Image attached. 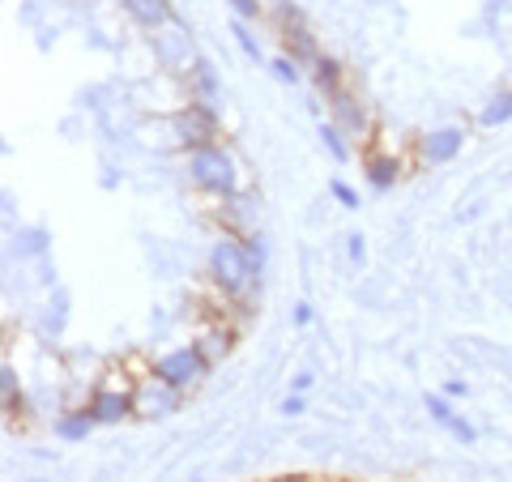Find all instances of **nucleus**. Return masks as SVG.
Returning a JSON list of instances; mask_svg holds the SVG:
<instances>
[{"mask_svg":"<svg viewBox=\"0 0 512 482\" xmlns=\"http://www.w3.org/2000/svg\"><path fill=\"white\" fill-rule=\"evenodd\" d=\"M261 273L265 269L252 261V252H248V244L239 235L214 239V248H210V282L227 299H235V303L252 299V291L261 286Z\"/></svg>","mask_w":512,"mask_h":482,"instance_id":"1","label":"nucleus"},{"mask_svg":"<svg viewBox=\"0 0 512 482\" xmlns=\"http://www.w3.org/2000/svg\"><path fill=\"white\" fill-rule=\"evenodd\" d=\"M188 180L197 184L201 192L218 197V201L239 197V167H235V158L222 150V146L188 150Z\"/></svg>","mask_w":512,"mask_h":482,"instance_id":"2","label":"nucleus"},{"mask_svg":"<svg viewBox=\"0 0 512 482\" xmlns=\"http://www.w3.org/2000/svg\"><path fill=\"white\" fill-rule=\"evenodd\" d=\"M150 372H154L158 380L175 384V389L192 393V389H201L205 376L214 372V363H210V355H205L197 342H188V346H175V350H167V355H158V359L150 363Z\"/></svg>","mask_w":512,"mask_h":482,"instance_id":"3","label":"nucleus"},{"mask_svg":"<svg viewBox=\"0 0 512 482\" xmlns=\"http://www.w3.org/2000/svg\"><path fill=\"white\" fill-rule=\"evenodd\" d=\"M171 133L184 150H201V146H218L222 137V120H218V107L210 103H184L180 111L171 116Z\"/></svg>","mask_w":512,"mask_h":482,"instance_id":"4","label":"nucleus"},{"mask_svg":"<svg viewBox=\"0 0 512 482\" xmlns=\"http://www.w3.org/2000/svg\"><path fill=\"white\" fill-rule=\"evenodd\" d=\"M184 397H188L184 389H175V384L158 380V376L150 372V376L137 380V389H133V410H137V419H146V423L171 419V414L184 406Z\"/></svg>","mask_w":512,"mask_h":482,"instance_id":"5","label":"nucleus"},{"mask_svg":"<svg viewBox=\"0 0 512 482\" xmlns=\"http://www.w3.org/2000/svg\"><path fill=\"white\" fill-rule=\"evenodd\" d=\"M278 22H282V47H286V56L299 60V64H308V69H312V64L325 56V52L316 47V35H312V30L303 26V13H299L295 5H282V9H278Z\"/></svg>","mask_w":512,"mask_h":482,"instance_id":"6","label":"nucleus"},{"mask_svg":"<svg viewBox=\"0 0 512 482\" xmlns=\"http://www.w3.org/2000/svg\"><path fill=\"white\" fill-rule=\"evenodd\" d=\"M466 150V128L461 124H444V128H431L427 137H419V163L427 167H444Z\"/></svg>","mask_w":512,"mask_h":482,"instance_id":"7","label":"nucleus"},{"mask_svg":"<svg viewBox=\"0 0 512 482\" xmlns=\"http://www.w3.org/2000/svg\"><path fill=\"white\" fill-rule=\"evenodd\" d=\"M86 410L94 414V423H99V427H116L124 419H137L133 389H94L90 401H86Z\"/></svg>","mask_w":512,"mask_h":482,"instance_id":"8","label":"nucleus"},{"mask_svg":"<svg viewBox=\"0 0 512 482\" xmlns=\"http://www.w3.org/2000/svg\"><path fill=\"white\" fill-rule=\"evenodd\" d=\"M329 111H333V124H338L346 137H367V133H372V120H367V107H363V103H359L350 90L333 94V99H329Z\"/></svg>","mask_w":512,"mask_h":482,"instance_id":"9","label":"nucleus"},{"mask_svg":"<svg viewBox=\"0 0 512 482\" xmlns=\"http://www.w3.org/2000/svg\"><path fill=\"white\" fill-rule=\"evenodd\" d=\"M184 86H188V99L192 103H210L218 107V94H222V82H218V69L210 60H192L188 69H184Z\"/></svg>","mask_w":512,"mask_h":482,"instance_id":"10","label":"nucleus"},{"mask_svg":"<svg viewBox=\"0 0 512 482\" xmlns=\"http://www.w3.org/2000/svg\"><path fill=\"white\" fill-rule=\"evenodd\" d=\"M120 9L141 30H167V26L180 22V18H175V9H171V0H120Z\"/></svg>","mask_w":512,"mask_h":482,"instance_id":"11","label":"nucleus"},{"mask_svg":"<svg viewBox=\"0 0 512 482\" xmlns=\"http://www.w3.org/2000/svg\"><path fill=\"white\" fill-rule=\"evenodd\" d=\"M363 175H367V184H372L376 192H389L397 184V175H402V163H397L393 154L372 150V154L363 158Z\"/></svg>","mask_w":512,"mask_h":482,"instance_id":"12","label":"nucleus"},{"mask_svg":"<svg viewBox=\"0 0 512 482\" xmlns=\"http://www.w3.org/2000/svg\"><path fill=\"white\" fill-rule=\"evenodd\" d=\"M94 427H99V423H94V414H90L86 406H82V410H64L60 419H56V436H60L64 444H82Z\"/></svg>","mask_w":512,"mask_h":482,"instance_id":"13","label":"nucleus"},{"mask_svg":"<svg viewBox=\"0 0 512 482\" xmlns=\"http://www.w3.org/2000/svg\"><path fill=\"white\" fill-rule=\"evenodd\" d=\"M312 82H316V90L325 94V99H333V94H342L346 90V69L333 56H320L316 64H312Z\"/></svg>","mask_w":512,"mask_h":482,"instance_id":"14","label":"nucleus"},{"mask_svg":"<svg viewBox=\"0 0 512 482\" xmlns=\"http://www.w3.org/2000/svg\"><path fill=\"white\" fill-rule=\"evenodd\" d=\"M508 120H512V90H500L483 111H478V124L483 128H504Z\"/></svg>","mask_w":512,"mask_h":482,"instance_id":"15","label":"nucleus"},{"mask_svg":"<svg viewBox=\"0 0 512 482\" xmlns=\"http://www.w3.org/2000/svg\"><path fill=\"white\" fill-rule=\"evenodd\" d=\"M0 406H5V414L22 410V380H18V372H13V363L0 367Z\"/></svg>","mask_w":512,"mask_h":482,"instance_id":"16","label":"nucleus"},{"mask_svg":"<svg viewBox=\"0 0 512 482\" xmlns=\"http://www.w3.org/2000/svg\"><path fill=\"white\" fill-rule=\"evenodd\" d=\"M320 146H325L329 150V158H333V163H350V146H346V133H342V128L338 124H320Z\"/></svg>","mask_w":512,"mask_h":482,"instance_id":"17","label":"nucleus"},{"mask_svg":"<svg viewBox=\"0 0 512 482\" xmlns=\"http://www.w3.org/2000/svg\"><path fill=\"white\" fill-rule=\"evenodd\" d=\"M197 346L205 350V355H210V363L227 359V355H231V346H235V329H214V333H205Z\"/></svg>","mask_w":512,"mask_h":482,"instance_id":"18","label":"nucleus"},{"mask_svg":"<svg viewBox=\"0 0 512 482\" xmlns=\"http://www.w3.org/2000/svg\"><path fill=\"white\" fill-rule=\"evenodd\" d=\"M269 69H274V77H278L282 86H299V82H303V64H299V60H291L286 52L269 60Z\"/></svg>","mask_w":512,"mask_h":482,"instance_id":"19","label":"nucleus"},{"mask_svg":"<svg viewBox=\"0 0 512 482\" xmlns=\"http://www.w3.org/2000/svg\"><path fill=\"white\" fill-rule=\"evenodd\" d=\"M427 414H431V419H436L440 427H453V419H457L453 397H448V393H427Z\"/></svg>","mask_w":512,"mask_h":482,"instance_id":"20","label":"nucleus"},{"mask_svg":"<svg viewBox=\"0 0 512 482\" xmlns=\"http://www.w3.org/2000/svg\"><path fill=\"white\" fill-rule=\"evenodd\" d=\"M231 35H235V43H239V52H244L248 60H261V43H256V35H252V26H248L244 18H235V22H231Z\"/></svg>","mask_w":512,"mask_h":482,"instance_id":"21","label":"nucleus"},{"mask_svg":"<svg viewBox=\"0 0 512 482\" xmlns=\"http://www.w3.org/2000/svg\"><path fill=\"white\" fill-rule=\"evenodd\" d=\"M329 192H333V201H338L342 210H359V192L350 188L346 180H333V184H329Z\"/></svg>","mask_w":512,"mask_h":482,"instance_id":"22","label":"nucleus"},{"mask_svg":"<svg viewBox=\"0 0 512 482\" xmlns=\"http://www.w3.org/2000/svg\"><path fill=\"white\" fill-rule=\"evenodd\" d=\"M227 5L235 9V18H244V22L261 18V0H227Z\"/></svg>","mask_w":512,"mask_h":482,"instance_id":"23","label":"nucleus"},{"mask_svg":"<svg viewBox=\"0 0 512 482\" xmlns=\"http://www.w3.org/2000/svg\"><path fill=\"white\" fill-rule=\"evenodd\" d=\"M278 410L286 414V419H295V414H303V410H308V401H303V393H286Z\"/></svg>","mask_w":512,"mask_h":482,"instance_id":"24","label":"nucleus"},{"mask_svg":"<svg viewBox=\"0 0 512 482\" xmlns=\"http://www.w3.org/2000/svg\"><path fill=\"white\" fill-rule=\"evenodd\" d=\"M448 431H453V436H457L461 444H474V440H478V431H474V423H466V419H461V414H457V419H453V427H448Z\"/></svg>","mask_w":512,"mask_h":482,"instance_id":"25","label":"nucleus"},{"mask_svg":"<svg viewBox=\"0 0 512 482\" xmlns=\"http://www.w3.org/2000/svg\"><path fill=\"white\" fill-rule=\"evenodd\" d=\"M346 252H350V261H355V265H363V256H367L363 235H346Z\"/></svg>","mask_w":512,"mask_h":482,"instance_id":"26","label":"nucleus"},{"mask_svg":"<svg viewBox=\"0 0 512 482\" xmlns=\"http://www.w3.org/2000/svg\"><path fill=\"white\" fill-rule=\"evenodd\" d=\"M312 320H316V308H312V303H295V325H299V329H308Z\"/></svg>","mask_w":512,"mask_h":482,"instance_id":"27","label":"nucleus"},{"mask_svg":"<svg viewBox=\"0 0 512 482\" xmlns=\"http://www.w3.org/2000/svg\"><path fill=\"white\" fill-rule=\"evenodd\" d=\"M312 384H316V376H312V372H299V376L291 380V393H308Z\"/></svg>","mask_w":512,"mask_h":482,"instance_id":"28","label":"nucleus"},{"mask_svg":"<svg viewBox=\"0 0 512 482\" xmlns=\"http://www.w3.org/2000/svg\"><path fill=\"white\" fill-rule=\"evenodd\" d=\"M444 393L457 401V397H466V393H470V384H466V380H448V384H444Z\"/></svg>","mask_w":512,"mask_h":482,"instance_id":"29","label":"nucleus"},{"mask_svg":"<svg viewBox=\"0 0 512 482\" xmlns=\"http://www.w3.org/2000/svg\"><path fill=\"white\" fill-rule=\"evenodd\" d=\"M35 482H43V478H35Z\"/></svg>","mask_w":512,"mask_h":482,"instance_id":"30","label":"nucleus"}]
</instances>
